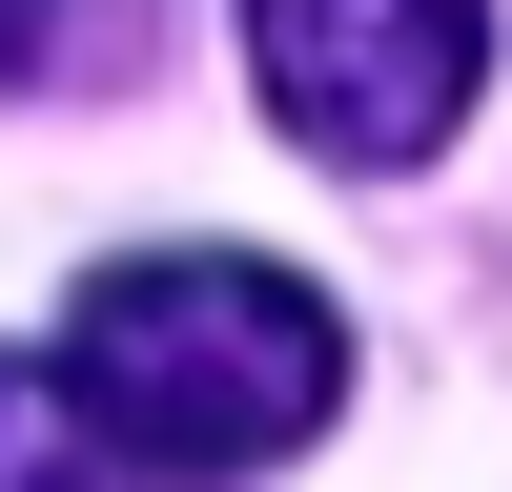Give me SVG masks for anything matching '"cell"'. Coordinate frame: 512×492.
I'll use <instances>...</instances> for the list:
<instances>
[{"mask_svg":"<svg viewBox=\"0 0 512 492\" xmlns=\"http://www.w3.org/2000/svg\"><path fill=\"white\" fill-rule=\"evenodd\" d=\"M62 390L103 410V451H144L164 492H226V472H267V451H308L328 410H349V328H328V287L267 267V246H123L62 308Z\"/></svg>","mask_w":512,"mask_h":492,"instance_id":"cell-1","label":"cell"},{"mask_svg":"<svg viewBox=\"0 0 512 492\" xmlns=\"http://www.w3.org/2000/svg\"><path fill=\"white\" fill-rule=\"evenodd\" d=\"M41 21H62V0H0V82H21V62H41Z\"/></svg>","mask_w":512,"mask_h":492,"instance_id":"cell-4","label":"cell"},{"mask_svg":"<svg viewBox=\"0 0 512 492\" xmlns=\"http://www.w3.org/2000/svg\"><path fill=\"white\" fill-rule=\"evenodd\" d=\"M0 492H164V472H144V451H103V410H82L62 369L0 349Z\"/></svg>","mask_w":512,"mask_h":492,"instance_id":"cell-3","label":"cell"},{"mask_svg":"<svg viewBox=\"0 0 512 492\" xmlns=\"http://www.w3.org/2000/svg\"><path fill=\"white\" fill-rule=\"evenodd\" d=\"M246 82L308 164H431L492 82V0H246Z\"/></svg>","mask_w":512,"mask_h":492,"instance_id":"cell-2","label":"cell"}]
</instances>
